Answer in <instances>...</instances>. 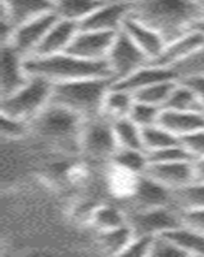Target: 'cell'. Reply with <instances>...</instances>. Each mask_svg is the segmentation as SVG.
Masks as SVG:
<instances>
[{
  "label": "cell",
  "instance_id": "cell-31",
  "mask_svg": "<svg viewBox=\"0 0 204 257\" xmlns=\"http://www.w3.org/2000/svg\"><path fill=\"white\" fill-rule=\"evenodd\" d=\"M91 222L99 231H105L128 224V217L116 206H100L91 213Z\"/></svg>",
  "mask_w": 204,
  "mask_h": 257
},
{
  "label": "cell",
  "instance_id": "cell-23",
  "mask_svg": "<svg viewBox=\"0 0 204 257\" xmlns=\"http://www.w3.org/2000/svg\"><path fill=\"white\" fill-rule=\"evenodd\" d=\"M163 108L184 112H204V104L189 84L178 80Z\"/></svg>",
  "mask_w": 204,
  "mask_h": 257
},
{
  "label": "cell",
  "instance_id": "cell-32",
  "mask_svg": "<svg viewBox=\"0 0 204 257\" xmlns=\"http://www.w3.org/2000/svg\"><path fill=\"white\" fill-rule=\"evenodd\" d=\"M162 109L163 108L148 104V103H141L135 100L128 117H130L137 126H140L141 128H144L148 127V126L158 123Z\"/></svg>",
  "mask_w": 204,
  "mask_h": 257
},
{
  "label": "cell",
  "instance_id": "cell-41",
  "mask_svg": "<svg viewBox=\"0 0 204 257\" xmlns=\"http://www.w3.org/2000/svg\"><path fill=\"white\" fill-rule=\"evenodd\" d=\"M194 171H195V180L204 183V158L194 160Z\"/></svg>",
  "mask_w": 204,
  "mask_h": 257
},
{
  "label": "cell",
  "instance_id": "cell-42",
  "mask_svg": "<svg viewBox=\"0 0 204 257\" xmlns=\"http://www.w3.org/2000/svg\"><path fill=\"white\" fill-rule=\"evenodd\" d=\"M105 2H113V3H123V4H132V6H134L137 0H105Z\"/></svg>",
  "mask_w": 204,
  "mask_h": 257
},
{
  "label": "cell",
  "instance_id": "cell-1",
  "mask_svg": "<svg viewBox=\"0 0 204 257\" xmlns=\"http://www.w3.org/2000/svg\"><path fill=\"white\" fill-rule=\"evenodd\" d=\"M131 15L159 32L166 43L186 34L203 18L195 0H137Z\"/></svg>",
  "mask_w": 204,
  "mask_h": 257
},
{
  "label": "cell",
  "instance_id": "cell-17",
  "mask_svg": "<svg viewBox=\"0 0 204 257\" xmlns=\"http://www.w3.org/2000/svg\"><path fill=\"white\" fill-rule=\"evenodd\" d=\"M53 0H2V16L16 27L29 21L54 12Z\"/></svg>",
  "mask_w": 204,
  "mask_h": 257
},
{
  "label": "cell",
  "instance_id": "cell-36",
  "mask_svg": "<svg viewBox=\"0 0 204 257\" xmlns=\"http://www.w3.org/2000/svg\"><path fill=\"white\" fill-rule=\"evenodd\" d=\"M154 237L155 235H146V234L136 235L135 234V237L132 238L130 244L127 245V248L123 251L122 256H149L150 254V249H152Z\"/></svg>",
  "mask_w": 204,
  "mask_h": 257
},
{
  "label": "cell",
  "instance_id": "cell-38",
  "mask_svg": "<svg viewBox=\"0 0 204 257\" xmlns=\"http://www.w3.org/2000/svg\"><path fill=\"white\" fill-rule=\"evenodd\" d=\"M181 143L186 148L192 160L204 158V128L181 139Z\"/></svg>",
  "mask_w": 204,
  "mask_h": 257
},
{
  "label": "cell",
  "instance_id": "cell-16",
  "mask_svg": "<svg viewBox=\"0 0 204 257\" xmlns=\"http://www.w3.org/2000/svg\"><path fill=\"white\" fill-rule=\"evenodd\" d=\"M30 76L25 68V57L11 44L2 49V98L22 88Z\"/></svg>",
  "mask_w": 204,
  "mask_h": 257
},
{
  "label": "cell",
  "instance_id": "cell-25",
  "mask_svg": "<svg viewBox=\"0 0 204 257\" xmlns=\"http://www.w3.org/2000/svg\"><path fill=\"white\" fill-rule=\"evenodd\" d=\"M111 161L120 171L134 176L145 174L149 166L148 153L143 149L118 148Z\"/></svg>",
  "mask_w": 204,
  "mask_h": 257
},
{
  "label": "cell",
  "instance_id": "cell-2",
  "mask_svg": "<svg viewBox=\"0 0 204 257\" xmlns=\"http://www.w3.org/2000/svg\"><path fill=\"white\" fill-rule=\"evenodd\" d=\"M25 68L29 76L44 77L53 84L94 79V77L112 79L111 68L107 59L88 61L67 52L54 54V56L26 57Z\"/></svg>",
  "mask_w": 204,
  "mask_h": 257
},
{
  "label": "cell",
  "instance_id": "cell-19",
  "mask_svg": "<svg viewBox=\"0 0 204 257\" xmlns=\"http://www.w3.org/2000/svg\"><path fill=\"white\" fill-rule=\"evenodd\" d=\"M79 30V24L59 18L54 26L49 30L44 40L41 41V44L32 56H54V54L67 52Z\"/></svg>",
  "mask_w": 204,
  "mask_h": 257
},
{
  "label": "cell",
  "instance_id": "cell-18",
  "mask_svg": "<svg viewBox=\"0 0 204 257\" xmlns=\"http://www.w3.org/2000/svg\"><path fill=\"white\" fill-rule=\"evenodd\" d=\"M167 80H178V75L172 68H164L154 64H145L135 72H132L130 76L120 80V81L113 82V86L118 89L128 91L134 95L136 91L146 88L149 85L157 84L160 81H167Z\"/></svg>",
  "mask_w": 204,
  "mask_h": 257
},
{
  "label": "cell",
  "instance_id": "cell-22",
  "mask_svg": "<svg viewBox=\"0 0 204 257\" xmlns=\"http://www.w3.org/2000/svg\"><path fill=\"white\" fill-rule=\"evenodd\" d=\"M134 103L135 98L131 93L112 85L104 98L100 114H103L111 121L118 120L122 117H128Z\"/></svg>",
  "mask_w": 204,
  "mask_h": 257
},
{
  "label": "cell",
  "instance_id": "cell-43",
  "mask_svg": "<svg viewBox=\"0 0 204 257\" xmlns=\"http://www.w3.org/2000/svg\"><path fill=\"white\" fill-rule=\"evenodd\" d=\"M194 29L199 30V31H200V32H203V34H204V17L201 18V20L199 21L198 24L195 25V27H194Z\"/></svg>",
  "mask_w": 204,
  "mask_h": 257
},
{
  "label": "cell",
  "instance_id": "cell-45",
  "mask_svg": "<svg viewBox=\"0 0 204 257\" xmlns=\"http://www.w3.org/2000/svg\"><path fill=\"white\" fill-rule=\"evenodd\" d=\"M195 2H198V3H201V2H204V0H195Z\"/></svg>",
  "mask_w": 204,
  "mask_h": 257
},
{
  "label": "cell",
  "instance_id": "cell-6",
  "mask_svg": "<svg viewBox=\"0 0 204 257\" xmlns=\"http://www.w3.org/2000/svg\"><path fill=\"white\" fill-rule=\"evenodd\" d=\"M80 146L90 157L112 158L118 149L112 121L103 114L86 117L80 134Z\"/></svg>",
  "mask_w": 204,
  "mask_h": 257
},
{
  "label": "cell",
  "instance_id": "cell-29",
  "mask_svg": "<svg viewBox=\"0 0 204 257\" xmlns=\"http://www.w3.org/2000/svg\"><path fill=\"white\" fill-rule=\"evenodd\" d=\"M141 134H143L144 151L146 153L155 152L159 149L181 143L177 137H175L172 133H169L159 123L141 128Z\"/></svg>",
  "mask_w": 204,
  "mask_h": 257
},
{
  "label": "cell",
  "instance_id": "cell-20",
  "mask_svg": "<svg viewBox=\"0 0 204 257\" xmlns=\"http://www.w3.org/2000/svg\"><path fill=\"white\" fill-rule=\"evenodd\" d=\"M158 123L181 141L185 137L203 130L204 112H184L163 108Z\"/></svg>",
  "mask_w": 204,
  "mask_h": 257
},
{
  "label": "cell",
  "instance_id": "cell-27",
  "mask_svg": "<svg viewBox=\"0 0 204 257\" xmlns=\"http://www.w3.org/2000/svg\"><path fill=\"white\" fill-rule=\"evenodd\" d=\"M172 207L178 211L204 207V183L194 180L190 184L172 190Z\"/></svg>",
  "mask_w": 204,
  "mask_h": 257
},
{
  "label": "cell",
  "instance_id": "cell-37",
  "mask_svg": "<svg viewBox=\"0 0 204 257\" xmlns=\"http://www.w3.org/2000/svg\"><path fill=\"white\" fill-rule=\"evenodd\" d=\"M30 122L24 120H18L15 117L2 114L0 120V130L6 138H20L24 137L29 130Z\"/></svg>",
  "mask_w": 204,
  "mask_h": 257
},
{
  "label": "cell",
  "instance_id": "cell-11",
  "mask_svg": "<svg viewBox=\"0 0 204 257\" xmlns=\"http://www.w3.org/2000/svg\"><path fill=\"white\" fill-rule=\"evenodd\" d=\"M117 32L80 29L67 53L88 61H104L113 44Z\"/></svg>",
  "mask_w": 204,
  "mask_h": 257
},
{
  "label": "cell",
  "instance_id": "cell-26",
  "mask_svg": "<svg viewBox=\"0 0 204 257\" xmlns=\"http://www.w3.org/2000/svg\"><path fill=\"white\" fill-rule=\"evenodd\" d=\"M113 133L118 148L143 149V134L141 127L137 126L130 117H122L112 121Z\"/></svg>",
  "mask_w": 204,
  "mask_h": 257
},
{
  "label": "cell",
  "instance_id": "cell-4",
  "mask_svg": "<svg viewBox=\"0 0 204 257\" xmlns=\"http://www.w3.org/2000/svg\"><path fill=\"white\" fill-rule=\"evenodd\" d=\"M54 84L40 76H30L29 81L8 96L2 98V114L31 122L50 104Z\"/></svg>",
  "mask_w": 204,
  "mask_h": 257
},
{
  "label": "cell",
  "instance_id": "cell-33",
  "mask_svg": "<svg viewBox=\"0 0 204 257\" xmlns=\"http://www.w3.org/2000/svg\"><path fill=\"white\" fill-rule=\"evenodd\" d=\"M149 164H166V162H178V161H194L189 152L186 151L182 143L175 144V146L167 147V148L159 149L155 152L148 153Z\"/></svg>",
  "mask_w": 204,
  "mask_h": 257
},
{
  "label": "cell",
  "instance_id": "cell-15",
  "mask_svg": "<svg viewBox=\"0 0 204 257\" xmlns=\"http://www.w3.org/2000/svg\"><path fill=\"white\" fill-rule=\"evenodd\" d=\"M123 32L134 41L137 48L148 57L149 62L157 58L166 47V40L159 32L137 20L132 15L128 16L122 26Z\"/></svg>",
  "mask_w": 204,
  "mask_h": 257
},
{
  "label": "cell",
  "instance_id": "cell-39",
  "mask_svg": "<svg viewBox=\"0 0 204 257\" xmlns=\"http://www.w3.org/2000/svg\"><path fill=\"white\" fill-rule=\"evenodd\" d=\"M181 222L182 225L204 233V207L194 208V210L180 211Z\"/></svg>",
  "mask_w": 204,
  "mask_h": 257
},
{
  "label": "cell",
  "instance_id": "cell-5",
  "mask_svg": "<svg viewBox=\"0 0 204 257\" xmlns=\"http://www.w3.org/2000/svg\"><path fill=\"white\" fill-rule=\"evenodd\" d=\"M84 117L71 109L50 103L30 122L32 130L49 141L58 143L79 141Z\"/></svg>",
  "mask_w": 204,
  "mask_h": 257
},
{
  "label": "cell",
  "instance_id": "cell-24",
  "mask_svg": "<svg viewBox=\"0 0 204 257\" xmlns=\"http://www.w3.org/2000/svg\"><path fill=\"white\" fill-rule=\"evenodd\" d=\"M164 235L172 240L185 256H204V233L181 224L177 228L164 233Z\"/></svg>",
  "mask_w": 204,
  "mask_h": 257
},
{
  "label": "cell",
  "instance_id": "cell-28",
  "mask_svg": "<svg viewBox=\"0 0 204 257\" xmlns=\"http://www.w3.org/2000/svg\"><path fill=\"white\" fill-rule=\"evenodd\" d=\"M100 247L109 254H122L135 237L130 224L122 225L111 230L99 231Z\"/></svg>",
  "mask_w": 204,
  "mask_h": 257
},
{
  "label": "cell",
  "instance_id": "cell-13",
  "mask_svg": "<svg viewBox=\"0 0 204 257\" xmlns=\"http://www.w3.org/2000/svg\"><path fill=\"white\" fill-rule=\"evenodd\" d=\"M145 175L154 179L168 189H178L195 180L194 161H178V162H166V164L150 162Z\"/></svg>",
  "mask_w": 204,
  "mask_h": 257
},
{
  "label": "cell",
  "instance_id": "cell-21",
  "mask_svg": "<svg viewBox=\"0 0 204 257\" xmlns=\"http://www.w3.org/2000/svg\"><path fill=\"white\" fill-rule=\"evenodd\" d=\"M104 2L105 0H57L54 12L61 20L80 25Z\"/></svg>",
  "mask_w": 204,
  "mask_h": 257
},
{
  "label": "cell",
  "instance_id": "cell-3",
  "mask_svg": "<svg viewBox=\"0 0 204 257\" xmlns=\"http://www.w3.org/2000/svg\"><path fill=\"white\" fill-rule=\"evenodd\" d=\"M113 80L109 77L76 80L54 84L50 103L58 104L81 114L84 118L96 116L102 111L104 98Z\"/></svg>",
  "mask_w": 204,
  "mask_h": 257
},
{
  "label": "cell",
  "instance_id": "cell-40",
  "mask_svg": "<svg viewBox=\"0 0 204 257\" xmlns=\"http://www.w3.org/2000/svg\"><path fill=\"white\" fill-rule=\"evenodd\" d=\"M178 80H182L186 84H189L196 91V94H198L199 98H200V100L204 104V76H189L182 77V79Z\"/></svg>",
  "mask_w": 204,
  "mask_h": 257
},
{
  "label": "cell",
  "instance_id": "cell-14",
  "mask_svg": "<svg viewBox=\"0 0 204 257\" xmlns=\"http://www.w3.org/2000/svg\"><path fill=\"white\" fill-rule=\"evenodd\" d=\"M131 197L136 210L172 206V190L143 174L135 178Z\"/></svg>",
  "mask_w": 204,
  "mask_h": 257
},
{
  "label": "cell",
  "instance_id": "cell-8",
  "mask_svg": "<svg viewBox=\"0 0 204 257\" xmlns=\"http://www.w3.org/2000/svg\"><path fill=\"white\" fill-rule=\"evenodd\" d=\"M128 224L136 235H160L180 226V211L172 206L135 210L128 217Z\"/></svg>",
  "mask_w": 204,
  "mask_h": 257
},
{
  "label": "cell",
  "instance_id": "cell-9",
  "mask_svg": "<svg viewBox=\"0 0 204 257\" xmlns=\"http://www.w3.org/2000/svg\"><path fill=\"white\" fill-rule=\"evenodd\" d=\"M58 20L59 17L56 15V12H50L35 20L29 21L26 24L20 25L16 27V31L9 44L17 52H20L25 58L32 56L41 44V41L44 40L49 30L54 26Z\"/></svg>",
  "mask_w": 204,
  "mask_h": 257
},
{
  "label": "cell",
  "instance_id": "cell-7",
  "mask_svg": "<svg viewBox=\"0 0 204 257\" xmlns=\"http://www.w3.org/2000/svg\"><path fill=\"white\" fill-rule=\"evenodd\" d=\"M113 82L130 76L132 72L148 64V57L141 52L125 32H117L107 57Z\"/></svg>",
  "mask_w": 204,
  "mask_h": 257
},
{
  "label": "cell",
  "instance_id": "cell-10",
  "mask_svg": "<svg viewBox=\"0 0 204 257\" xmlns=\"http://www.w3.org/2000/svg\"><path fill=\"white\" fill-rule=\"evenodd\" d=\"M204 47V34L199 30L192 29L177 38L176 40L167 43L163 52L153 61L148 62L154 66L164 68H175L182 62L191 58Z\"/></svg>",
  "mask_w": 204,
  "mask_h": 257
},
{
  "label": "cell",
  "instance_id": "cell-12",
  "mask_svg": "<svg viewBox=\"0 0 204 257\" xmlns=\"http://www.w3.org/2000/svg\"><path fill=\"white\" fill-rule=\"evenodd\" d=\"M132 4L104 2L99 8L80 24V29L93 31L118 32L126 18L131 15Z\"/></svg>",
  "mask_w": 204,
  "mask_h": 257
},
{
  "label": "cell",
  "instance_id": "cell-34",
  "mask_svg": "<svg viewBox=\"0 0 204 257\" xmlns=\"http://www.w3.org/2000/svg\"><path fill=\"white\" fill-rule=\"evenodd\" d=\"M173 70L178 75V79L189 76H204V47L191 58L178 64Z\"/></svg>",
  "mask_w": 204,
  "mask_h": 257
},
{
  "label": "cell",
  "instance_id": "cell-44",
  "mask_svg": "<svg viewBox=\"0 0 204 257\" xmlns=\"http://www.w3.org/2000/svg\"><path fill=\"white\" fill-rule=\"evenodd\" d=\"M200 4V9H201V15H203V17H204V2H201V3H199Z\"/></svg>",
  "mask_w": 204,
  "mask_h": 257
},
{
  "label": "cell",
  "instance_id": "cell-30",
  "mask_svg": "<svg viewBox=\"0 0 204 257\" xmlns=\"http://www.w3.org/2000/svg\"><path fill=\"white\" fill-rule=\"evenodd\" d=\"M177 81L178 80H167V81H160L157 82V84L149 85V86L134 94L135 100L163 108Z\"/></svg>",
  "mask_w": 204,
  "mask_h": 257
},
{
  "label": "cell",
  "instance_id": "cell-35",
  "mask_svg": "<svg viewBox=\"0 0 204 257\" xmlns=\"http://www.w3.org/2000/svg\"><path fill=\"white\" fill-rule=\"evenodd\" d=\"M152 257H181L185 256V253L178 248L177 245L166 237L164 234L160 235H155L154 240H153L152 249H150V254Z\"/></svg>",
  "mask_w": 204,
  "mask_h": 257
}]
</instances>
